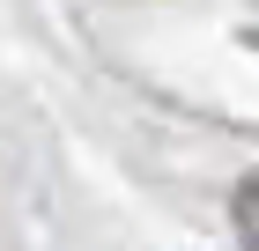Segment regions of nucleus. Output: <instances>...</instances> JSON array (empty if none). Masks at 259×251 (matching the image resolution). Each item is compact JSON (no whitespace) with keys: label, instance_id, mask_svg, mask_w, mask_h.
I'll return each mask as SVG.
<instances>
[{"label":"nucleus","instance_id":"1","mask_svg":"<svg viewBox=\"0 0 259 251\" xmlns=\"http://www.w3.org/2000/svg\"><path fill=\"white\" fill-rule=\"evenodd\" d=\"M230 214H237V236H244V251H259V177H244L237 192H230Z\"/></svg>","mask_w":259,"mask_h":251}]
</instances>
